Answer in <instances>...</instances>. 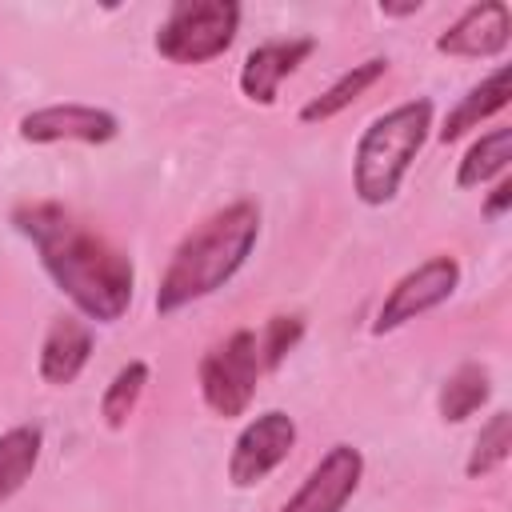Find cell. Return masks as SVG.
<instances>
[{"label":"cell","mask_w":512,"mask_h":512,"mask_svg":"<svg viewBox=\"0 0 512 512\" xmlns=\"http://www.w3.org/2000/svg\"><path fill=\"white\" fill-rule=\"evenodd\" d=\"M456 288H460V264H456V256H444V252L440 256H428L424 264H416L412 272H404L388 288V296L376 308L372 332L376 336H388V332L412 324L416 316H424V312L440 308L444 300H452Z\"/></svg>","instance_id":"8992f818"},{"label":"cell","mask_w":512,"mask_h":512,"mask_svg":"<svg viewBox=\"0 0 512 512\" xmlns=\"http://www.w3.org/2000/svg\"><path fill=\"white\" fill-rule=\"evenodd\" d=\"M88 356H92V328L80 316H60L52 320L40 344V360H36L40 380L52 388H64L84 372Z\"/></svg>","instance_id":"7c38bea8"},{"label":"cell","mask_w":512,"mask_h":512,"mask_svg":"<svg viewBox=\"0 0 512 512\" xmlns=\"http://www.w3.org/2000/svg\"><path fill=\"white\" fill-rule=\"evenodd\" d=\"M144 388H148V364H144V360H128L124 368H116V376H112V380L104 384V392H100V420H104L112 432L124 428L128 416L136 412Z\"/></svg>","instance_id":"ac0fdd59"},{"label":"cell","mask_w":512,"mask_h":512,"mask_svg":"<svg viewBox=\"0 0 512 512\" xmlns=\"http://www.w3.org/2000/svg\"><path fill=\"white\" fill-rule=\"evenodd\" d=\"M364 480V456L352 444H332L300 488L280 504V512H344Z\"/></svg>","instance_id":"ba28073f"},{"label":"cell","mask_w":512,"mask_h":512,"mask_svg":"<svg viewBox=\"0 0 512 512\" xmlns=\"http://www.w3.org/2000/svg\"><path fill=\"white\" fill-rule=\"evenodd\" d=\"M492 396V376L484 364H460L444 384H440V396H436V408H440V420L444 424H460L468 420L472 412H480Z\"/></svg>","instance_id":"e0dca14e"},{"label":"cell","mask_w":512,"mask_h":512,"mask_svg":"<svg viewBox=\"0 0 512 512\" xmlns=\"http://www.w3.org/2000/svg\"><path fill=\"white\" fill-rule=\"evenodd\" d=\"M44 448V432L36 424H16L0 436V504L12 500L36 472Z\"/></svg>","instance_id":"9a60e30c"},{"label":"cell","mask_w":512,"mask_h":512,"mask_svg":"<svg viewBox=\"0 0 512 512\" xmlns=\"http://www.w3.org/2000/svg\"><path fill=\"white\" fill-rule=\"evenodd\" d=\"M508 96H512V72H508V64H500V68H492L480 84H472L456 100V108L444 116L436 140L440 144H456L460 136H468L472 128H480L484 120H492L496 112H504L508 108Z\"/></svg>","instance_id":"4fadbf2b"},{"label":"cell","mask_w":512,"mask_h":512,"mask_svg":"<svg viewBox=\"0 0 512 512\" xmlns=\"http://www.w3.org/2000/svg\"><path fill=\"white\" fill-rule=\"evenodd\" d=\"M512 160V128H492L480 140L468 144V152L456 164V188H484L496 176L508 172Z\"/></svg>","instance_id":"2e32d148"},{"label":"cell","mask_w":512,"mask_h":512,"mask_svg":"<svg viewBox=\"0 0 512 512\" xmlns=\"http://www.w3.org/2000/svg\"><path fill=\"white\" fill-rule=\"evenodd\" d=\"M260 240V208L252 200H236L196 224L172 252L160 284H156V312L172 316L212 292H220L256 252Z\"/></svg>","instance_id":"7a4b0ae2"},{"label":"cell","mask_w":512,"mask_h":512,"mask_svg":"<svg viewBox=\"0 0 512 512\" xmlns=\"http://www.w3.org/2000/svg\"><path fill=\"white\" fill-rule=\"evenodd\" d=\"M508 208H512V180H500V184L492 188V196L484 200V216H488V220H504Z\"/></svg>","instance_id":"44dd1931"},{"label":"cell","mask_w":512,"mask_h":512,"mask_svg":"<svg viewBox=\"0 0 512 512\" xmlns=\"http://www.w3.org/2000/svg\"><path fill=\"white\" fill-rule=\"evenodd\" d=\"M508 456H512V412L500 408V412H492V416L480 424L464 472H468L472 480H480V476L496 472L500 464H508Z\"/></svg>","instance_id":"d6986e66"},{"label":"cell","mask_w":512,"mask_h":512,"mask_svg":"<svg viewBox=\"0 0 512 512\" xmlns=\"http://www.w3.org/2000/svg\"><path fill=\"white\" fill-rule=\"evenodd\" d=\"M260 372H264V360H260L256 332L252 328H236L232 336H224L220 344H212L204 352L200 372H196L200 400L208 404V412H216L224 420H236L256 400Z\"/></svg>","instance_id":"5b68a950"},{"label":"cell","mask_w":512,"mask_h":512,"mask_svg":"<svg viewBox=\"0 0 512 512\" xmlns=\"http://www.w3.org/2000/svg\"><path fill=\"white\" fill-rule=\"evenodd\" d=\"M300 336H304V320H300V316H272V320L264 324V332L256 336V340H260V360H264V368H276V364L300 344Z\"/></svg>","instance_id":"ffe728a7"},{"label":"cell","mask_w":512,"mask_h":512,"mask_svg":"<svg viewBox=\"0 0 512 512\" xmlns=\"http://www.w3.org/2000/svg\"><path fill=\"white\" fill-rule=\"evenodd\" d=\"M296 448V420L284 408H268L252 416L228 452V480L232 488H256L264 484Z\"/></svg>","instance_id":"52a82bcc"},{"label":"cell","mask_w":512,"mask_h":512,"mask_svg":"<svg viewBox=\"0 0 512 512\" xmlns=\"http://www.w3.org/2000/svg\"><path fill=\"white\" fill-rule=\"evenodd\" d=\"M12 224L20 236H28L44 272L84 320L116 324L128 312L136 272L120 248L84 228L60 204H24L12 212Z\"/></svg>","instance_id":"6da1fadb"},{"label":"cell","mask_w":512,"mask_h":512,"mask_svg":"<svg viewBox=\"0 0 512 512\" xmlns=\"http://www.w3.org/2000/svg\"><path fill=\"white\" fill-rule=\"evenodd\" d=\"M240 28V4L232 0H180L156 28V52L168 64H208L224 56Z\"/></svg>","instance_id":"277c9868"},{"label":"cell","mask_w":512,"mask_h":512,"mask_svg":"<svg viewBox=\"0 0 512 512\" xmlns=\"http://www.w3.org/2000/svg\"><path fill=\"white\" fill-rule=\"evenodd\" d=\"M384 72H388V60H384V56H372V60L352 64L348 72H340V80H332L320 96H312V100L300 108V120H304V124H324V120L340 116V112L352 108L372 84H380Z\"/></svg>","instance_id":"5bb4252c"},{"label":"cell","mask_w":512,"mask_h":512,"mask_svg":"<svg viewBox=\"0 0 512 512\" xmlns=\"http://www.w3.org/2000/svg\"><path fill=\"white\" fill-rule=\"evenodd\" d=\"M432 132V100L416 96L388 112H380L356 140L352 152V192L360 204L380 208L396 200L412 160L420 156L424 140Z\"/></svg>","instance_id":"3957f363"},{"label":"cell","mask_w":512,"mask_h":512,"mask_svg":"<svg viewBox=\"0 0 512 512\" xmlns=\"http://www.w3.org/2000/svg\"><path fill=\"white\" fill-rule=\"evenodd\" d=\"M512 40V12L504 0H480L464 8L440 36L436 52L440 56H460V60H488L500 56Z\"/></svg>","instance_id":"30bf717a"},{"label":"cell","mask_w":512,"mask_h":512,"mask_svg":"<svg viewBox=\"0 0 512 512\" xmlns=\"http://www.w3.org/2000/svg\"><path fill=\"white\" fill-rule=\"evenodd\" d=\"M312 48H316V40L312 36H292V40H268V44H260V48H252L248 56H244V64H240V76H236V84H240V96L244 100H252V104H260V108H268V104H276V92H280V84L312 56Z\"/></svg>","instance_id":"8fae6325"},{"label":"cell","mask_w":512,"mask_h":512,"mask_svg":"<svg viewBox=\"0 0 512 512\" xmlns=\"http://www.w3.org/2000/svg\"><path fill=\"white\" fill-rule=\"evenodd\" d=\"M20 140L28 144H108L120 132V120L96 104H48L16 120Z\"/></svg>","instance_id":"9c48e42d"}]
</instances>
